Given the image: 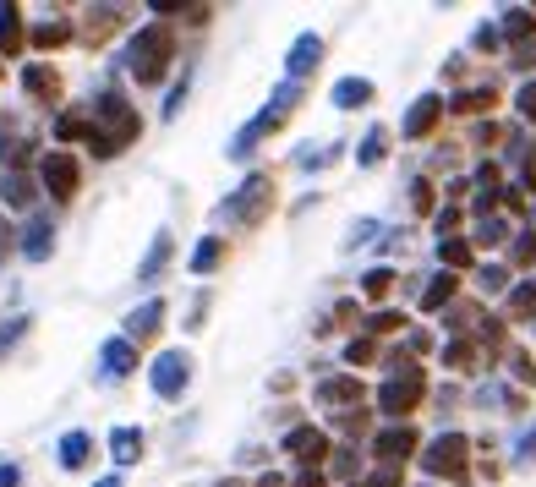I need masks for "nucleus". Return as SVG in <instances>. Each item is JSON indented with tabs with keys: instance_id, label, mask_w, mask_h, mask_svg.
Here are the masks:
<instances>
[{
	"instance_id": "nucleus-33",
	"label": "nucleus",
	"mask_w": 536,
	"mask_h": 487,
	"mask_svg": "<svg viewBox=\"0 0 536 487\" xmlns=\"http://www.w3.org/2000/svg\"><path fill=\"white\" fill-rule=\"evenodd\" d=\"M476 247H504L509 241V219H498V214H487V219H476Z\"/></svg>"
},
{
	"instance_id": "nucleus-46",
	"label": "nucleus",
	"mask_w": 536,
	"mask_h": 487,
	"mask_svg": "<svg viewBox=\"0 0 536 487\" xmlns=\"http://www.w3.org/2000/svg\"><path fill=\"white\" fill-rule=\"evenodd\" d=\"M356 487H400V471H394V466H378V471H367Z\"/></svg>"
},
{
	"instance_id": "nucleus-59",
	"label": "nucleus",
	"mask_w": 536,
	"mask_h": 487,
	"mask_svg": "<svg viewBox=\"0 0 536 487\" xmlns=\"http://www.w3.org/2000/svg\"><path fill=\"white\" fill-rule=\"evenodd\" d=\"M427 345H433V340H427L422 329H411V334H405V351H427Z\"/></svg>"
},
{
	"instance_id": "nucleus-53",
	"label": "nucleus",
	"mask_w": 536,
	"mask_h": 487,
	"mask_svg": "<svg viewBox=\"0 0 536 487\" xmlns=\"http://www.w3.org/2000/svg\"><path fill=\"white\" fill-rule=\"evenodd\" d=\"M411 203H416V214H433V187H427V181H416V187H411Z\"/></svg>"
},
{
	"instance_id": "nucleus-1",
	"label": "nucleus",
	"mask_w": 536,
	"mask_h": 487,
	"mask_svg": "<svg viewBox=\"0 0 536 487\" xmlns=\"http://www.w3.org/2000/svg\"><path fill=\"white\" fill-rule=\"evenodd\" d=\"M143 137V115L126 104V94H99L93 99V121H88V148L93 159H115L126 143H137Z\"/></svg>"
},
{
	"instance_id": "nucleus-13",
	"label": "nucleus",
	"mask_w": 536,
	"mask_h": 487,
	"mask_svg": "<svg viewBox=\"0 0 536 487\" xmlns=\"http://www.w3.org/2000/svg\"><path fill=\"white\" fill-rule=\"evenodd\" d=\"M323 66V39L318 33H301L296 44H290V55H285V72H290V83H301V77H312Z\"/></svg>"
},
{
	"instance_id": "nucleus-52",
	"label": "nucleus",
	"mask_w": 536,
	"mask_h": 487,
	"mask_svg": "<svg viewBox=\"0 0 536 487\" xmlns=\"http://www.w3.org/2000/svg\"><path fill=\"white\" fill-rule=\"evenodd\" d=\"M454 225H460V208H438V214H433V230H438V241H444Z\"/></svg>"
},
{
	"instance_id": "nucleus-58",
	"label": "nucleus",
	"mask_w": 536,
	"mask_h": 487,
	"mask_svg": "<svg viewBox=\"0 0 536 487\" xmlns=\"http://www.w3.org/2000/svg\"><path fill=\"white\" fill-rule=\"evenodd\" d=\"M6 252H11V225H6V214H0V269H6Z\"/></svg>"
},
{
	"instance_id": "nucleus-48",
	"label": "nucleus",
	"mask_w": 536,
	"mask_h": 487,
	"mask_svg": "<svg viewBox=\"0 0 536 487\" xmlns=\"http://www.w3.org/2000/svg\"><path fill=\"white\" fill-rule=\"evenodd\" d=\"M22 334H28V318H6V323H0V351H6V345H17Z\"/></svg>"
},
{
	"instance_id": "nucleus-26",
	"label": "nucleus",
	"mask_w": 536,
	"mask_h": 487,
	"mask_svg": "<svg viewBox=\"0 0 536 487\" xmlns=\"http://www.w3.org/2000/svg\"><path fill=\"white\" fill-rule=\"evenodd\" d=\"M219 263H225V236H203V241H197V252H192V263H186V269H192V274H214Z\"/></svg>"
},
{
	"instance_id": "nucleus-39",
	"label": "nucleus",
	"mask_w": 536,
	"mask_h": 487,
	"mask_svg": "<svg viewBox=\"0 0 536 487\" xmlns=\"http://www.w3.org/2000/svg\"><path fill=\"white\" fill-rule=\"evenodd\" d=\"M372 356H378V345H372V334H356V340H345V362H351V367H367Z\"/></svg>"
},
{
	"instance_id": "nucleus-30",
	"label": "nucleus",
	"mask_w": 536,
	"mask_h": 487,
	"mask_svg": "<svg viewBox=\"0 0 536 487\" xmlns=\"http://www.w3.org/2000/svg\"><path fill=\"white\" fill-rule=\"evenodd\" d=\"M66 39H72V22L66 17H44L39 28H33V44H39V50H61Z\"/></svg>"
},
{
	"instance_id": "nucleus-4",
	"label": "nucleus",
	"mask_w": 536,
	"mask_h": 487,
	"mask_svg": "<svg viewBox=\"0 0 536 487\" xmlns=\"http://www.w3.org/2000/svg\"><path fill=\"white\" fill-rule=\"evenodd\" d=\"M296 104H301V83H290V77H285V83L274 88V99H268V110H258V115H252V121L236 132V137H230L225 154H230V159H247L252 148L263 143V137H274V132H279V121H285V115L296 110Z\"/></svg>"
},
{
	"instance_id": "nucleus-15",
	"label": "nucleus",
	"mask_w": 536,
	"mask_h": 487,
	"mask_svg": "<svg viewBox=\"0 0 536 487\" xmlns=\"http://www.w3.org/2000/svg\"><path fill=\"white\" fill-rule=\"evenodd\" d=\"M159 329H165V301H143V307H132V312H126V340H154V334Z\"/></svg>"
},
{
	"instance_id": "nucleus-17",
	"label": "nucleus",
	"mask_w": 536,
	"mask_h": 487,
	"mask_svg": "<svg viewBox=\"0 0 536 487\" xmlns=\"http://www.w3.org/2000/svg\"><path fill=\"white\" fill-rule=\"evenodd\" d=\"M55 460H61L66 471H83L88 460H93V433H83V427H72V433L55 444Z\"/></svg>"
},
{
	"instance_id": "nucleus-2",
	"label": "nucleus",
	"mask_w": 536,
	"mask_h": 487,
	"mask_svg": "<svg viewBox=\"0 0 536 487\" xmlns=\"http://www.w3.org/2000/svg\"><path fill=\"white\" fill-rule=\"evenodd\" d=\"M427 394V373L411 362V356H389V378L378 384V411L394 416V422H405V416L422 405Z\"/></svg>"
},
{
	"instance_id": "nucleus-57",
	"label": "nucleus",
	"mask_w": 536,
	"mask_h": 487,
	"mask_svg": "<svg viewBox=\"0 0 536 487\" xmlns=\"http://www.w3.org/2000/svg\"><path fill=\"white\" fill-rule=\"evenodd\" d=\"M17 482H22V471L11 460H0V487H17Z\"/></svg>"
},
{
	"instance_id": "nucleus-14",
	"label": "nucleus",
	"mask_w": 536,
	"mask_h": 487,
	"mask_svg": "<svg viewBox=\"0 0 536 487\" xmlns=\"http://www.w3.org/2000/svg\"><path fill=\"white\" fill-rule=\"evenodd\" d=\"M22 88H28L33 104H55V99H61V77H55V66H44V61L22 66Z\"/></svg>"
},
{
	"instance_id": "nucleus-55",
	"label": "nucleus",
	"mask_w": 536,
	"mask_h": 487,
	"mask_svg": "<svg viewBox=\"0 0 536 487\" xmlns=\"http://www.w3.org/2000/svg\"><path fill=\"white\" fill-rule=\"evenodd\" d=\"M181 99H186V77H181L176 88H170V104H165V121H176V115H181Z\"/></svg>"
},
{
	"instance_id": "nucleus-29",
	"label": "nucleus",
	"mask_w": 536,
	"mask_h": 487,
	"mask_svg": "<svg viewBox=\"0 0 536 487\" xmlns=\"http://www.w3.org/2000/svg\"><path fill=\"white\" fill-rule=\"evenodd\" d=\"M22 50V6H0V55Z\"/></svg>"
},
{
	"instance_id": "nucleus-47",
	"label": "nucleus",
	"mask_w": 536,
	"mask_h": 487,
	"mask_svg": "<svg viewBox=\"0 0 536 487\" xmlns=\"http://www.w3.org/2000/svg\"><path fill=\"white\" fill-rule=\"evenodd\" d=\"M340 433L361 438V433H367V411H340Z\"/></svg>"
},
{
	"instance_id": "nucleus-40",
	"label": "nucleus",
	"mask_w": 536,
	"mask_h": 487,
	"mask_svg": "<svg viewBox=\"0 0 536 487\" xmlns=\"http://www.w3.org/2000/svg\"><path fill=\"white\" fill-rule=\"evenodd\" d=\"M509 373H515V384H531V389H536V362H531V351H509Z\"/></svg>"
},
{
	"instance_id": "nucleus-9",
	"label": "nucleus",
	"mask_w": 536,
	"mask_h": 487,
	"mask_svg": "<svg viewBox=\"0 0 536 487\" xmlns=\"http://www.w3.org/2000/svg\"><path fill=\"white\" fill-rule=\"evenodd\" d=\"M422 438H416V427L411 422H394V427H383V433H372V455H378L383 460V466H394V471H400L405 466V460H422Z\"/></svg>"
},
{
	"instance_id": "nucleus-50",
	"label": "nucleus",
	"mask_w": 536,
	"mask_h": 487,
	"mask_svg": "<svg viewBox=\"0 0 536 487\" xmlns=\"http://www.w3.org/2000/svg\"><path fill=\"white\" fill-rule=\"evenodd\" d=\"M471 44H476V50H487V55H493L498 44H504V33H498L493 22H487V28H476V39H471Z\"/></svg>"
},
{
	"instance_id": "nucleus-23",
	"label": "nucleus",
	"mask_w": 536,
	"mask_h": 487,
	"mask_svg": "<svg viewBox=\"0 0 536 487\" xmlns=\"http://www.w3.org/2000/svg\"><path fill=\"white\" fill-rule=\"evenodd\" d=\"M356 400H361L356 378H323L318 384V405H345V411H356Z\"/></svg>"
},
{
	"instance_id": "nucleus-54",
	"label": "nucleus",
	"mask_w": 536,
	"mask_h": 487,
	"mask_svg": "<svg viewBox=\"0 0 536 487\" xmlns=\"http://www.w3.org/2000/svg\"><path fill=\"white\" fill-rule=\"evenodd\" d=\"M509 66H520V72L536 66V44H515V50H509Z\"/></svg>"
},
{
	"instance_id": "nucleus-56",
	"label": "nucleus",
	"mask_w": 536,
	"mask_h": 487,
	"mask_svg": "<svg viewBox=\"0 0 536 487\" xmlns=\"http://www.w3.org/2000/svg\"><path fill=\"white\" fill-rule=\"evenodd\" d=\"M290 487H323V471L301 466V471H296V482H290Z\"/></svg>"
},
{
	"instance_id": "nucleus-21",
	"label": "nucleus",
	"mask_w": 536,
	"mask_h": 487,
	"mask_svg": "<svg viewBox=\"0 0 536 487\" xmlns=\"http://www.w3.org/2000/svg\"><path fill=\"white\" fill-rule=\"evenodd\" d=\"M170 269V230H159L154 247H148V258L137 263V285H159V274Z\"/></svg>"
},
{
	"instance_id": "nucleus-12",
	"label": "nucleus",
	"mask_w": 536,
	"mask_h": 487,
	"mask_svg": "<svg viewBox=\"0 0 536 487\" xmlns=\"http://www.w3.org/2000/svg\"><path fill=\"white\" fill-rule=\"evenodd\" d=\"M99 367H104V378H132L143 362H137V345L126 334H115V340L99 345Z\"/></svg>"
},
{
	"instance_id": "nucleus-35",
	"label": "nucleus",
	"mask_w": 536,
	"mask_h": 487,
	"mask_svg": "<svg viewBox=\"0 0 536 487\" xmlns=\"http://www.w3.org/2000/svg\"><path fill=\"white\" fill-rule=\"evenodd\" d=\"M444 367H454V373H471V367H476V340H449L444 345Z\"/></svg>"
},
{
	"instance_id": "nucleus-41",
	"label": "nucleus",
	"mask_w": 536,
	"mask_h": 487,
	"mask_svg": "<svg viewBox=\"0 0 536 487\" xmlns=\"http://www.w3.org/2000/svg\"><path fill=\"white\" fill-rule=\"evenodd\" d=\"M394 329H405V312L383 307V312H372V318H367V334H394Z\"/></svg>"
},
{
	"instance_id": "nucleus-6",
	"label": "nucleus",
	"mask_w": 536,
	"mask_h": 487,
	"mask_svg": "<svg viewBox=\"0 0 536 487\" xmlns=\"http://www.w3.org/2000/svg\"><path fill=\"white\" fill-rule=\"evenodd\" d=\"M465 466H471V438H465V433H438L433 444L422 449V471H427V477L460 482Z\"/></svg>"
},
{
	"instance_id": "nucleus-27",
	"label": "nucleus",
	"mask_w": 536,
	"mask_h": 487,
	"mask_svg": "<svg viewBox=\"0 0 536 487\" xmlns=\"http://www.w3.org/2000/svg\"><path fill=\"white\" fill-rule=\"evenodd\" d=\"M115 28H121V6H99V11H88L83 39H88V44H99V39H110Z\"/></svg>"
},
{
	"instance_id": "nucleus-49",
	"label": "nucleus",
	"mask_w": 536,
	"mask_h": 487,
	"mask_svg": "<svg viewBox=\"0 0 536 487\" xmlns=\"http://www.w3.org/2000/svg\"><path fill=\"white\" fill-rule=\"evenodd\" d=\"M515 110L526 115V121H536V83H520V94H515Z\"/></svg>"
},
{
	"instance_id": "nucleus-11",
	"label": "nucleus",
	"mask_w": 536,
	"mask_h": 487,
	"mask_svg": "<svg viewBox=\"0 0 536 487\" xmlns=\"http://www.w3.org/2000/svg\"><path fill=\"white\" fill-rule=\"evenodd\" d=\"M285 455H296L301 466H318V460H329V433L323 427H290L285 433Z\"/></svg>"
},
{
	"instance_id": "nucleus-19",
	"label": "nucleus",
	"mask_w": 536,
	"mask_h": 487,
	"mask_svg": "<svg viewBox=\"0 0 536 487\" xmlns=\"http://www.w3.org/2000/svg\"><path fill=\"white\" fill-rule=\"evenodd\" d=\"M372 94H378V88H372L367 77H340L329 104H334V110H361V104H372Z\"/></svg>"
},
{
	"instance_id": "nucleus-51",
	"label": "nucleus",
	"mask_w": 536,
	"mask_h": 487,
	"mask_svg": "<svg viewBox=\"0 0 536 487\" xmlns=\"http://www.w3.org/2000/svg\"><path fill=\"white\" fill-rule=\"evenodd\" d=\"M334 159H340V143H334V148H318V154H301V165H307V170H323V165H334Z\"/></svg>"
},
{
	"instance_id": "nucleus-10",
	"label": "nucleus",
	"mask_w": 536,
	"mask_h": 487,
	"mask_svg": "<svg viewBox=\"0 0 536 487\" xmlns=\"http://www.w3.org/2000/svg\"><path fill=\"white\" fill-rule=\"evenodd\" d=\"M444 110H449V104L438 99V94H422L411 110H405L400 137H405V143H422V137H433V126H438V115H444Z\"/></svg>"
},
{
	"instance_id": "nucleus-60",
	"label": "nucleus",
	"mask_w": 536,
	"mask_h": 487,
	"mask_svg": "<svg viewBox=\"0 0 536 487\" xmlns=\"http://www.w3.org/2000/svg\"><path fill=\"white\" fill-rule=\"evenodd\" d=\"M93 487H121V477H99V482H93Z\"/></svg>"
},
{
	"instance_id": "nucleus-22",
	"label": "nucleus",
	"mask_w": 536,
	"mask_h": 487,
	"mask_svg": "<svg viewBox=\"0 0 536 487\" xmlns=\"http://www.w3.org/2000/svg\"><path fill=\"white\" fill-rule=\"evenodd\" d=\"M498 33H504L509 44H526L531 33H536V11L531 6H509L504 17H498Z\"/></svg>"
},
{
	"instance_id": "nucleus-25",
	"label": "nucleus",
	"mask_w": 536,
	"mask_h": 487,
	"mask_svg": "<svg viewBox=\"0 0 536 487\" xmlns=\"http://www.w3.org/2000/svg\"><path fill=\"white\" fill-rule=\"evenodd\" d=\"M383 154H389V132H383V126H367V137L356 143V165L372 170V165H383Z\"/></svg>"
},
{
	"instance_id": "nucleus-20",
	"label": "nucleus",
	"mask_w": 536,
	"mask_h": 487,
	"mask_svg": "<svg viewBox=\"0 0 536 487\" xmlns=\"http://www.w3.org/2000/svg\"><path fill=\"white\" fill-rule=\"evenodd\" d=\"M454 296H460V274L438 269L433 280H427V291H422V312H444V307H449Z\"/></svg>"
},
{
	"instance_id": "nucleus-32",
	"label": "nucleus",
	"mask_w": 536,
	"mask_h": 487,
	"mask_svg": "<svg viewBox=\"0 0 536 487\" xmlns=\"http://www.w3.org/2000/svg\"><path fill=\"white\" fill-rule=\"evenodd\" d=\"M33 148H39L33 137H0V159L11 165V176H22V165L33 159Z\"/></svg>"
},
{
	"instance_id": "nucleus-34",
	"label": "nucleus",
	"mask_w": 536,
	"mask_h": 487,
	"mask_svg": "<svg viewBox=\"0 0 536 487\" xmlns=\"http://www.w3.org/2000/svg\"><path fill=\"white\" fill-rule=\"evenodd\" d=\"M389 291H394V269H389V263H378V269H367V274H361V296L383 301Z\"/></svg>"
},
{
	"instance_id": "nucleus-36",
	"label": "nucleus",
	"mask_w": 536,
	"mask_h": 487,
	"mask_svg": "<svg viewBox=\"0 0 536 487\" xmlns=\"http://www.w3.org/2000/svg\"><path fill=\"white\" fill-rule=\"evenodd\" d=\"M329 471H334V477H340V482H361V460H356V449H334V460H329Z\"/></svg>"
},
{
	"instance_id": "nucleus-7",
	"label": "nucleus",
	"mask_w": 536,
	"mask_h": 487,
	"mask_svg": "<svg viewBox=\"0 0 536 487\" xmlns=\"http://www.w3.org/2000/svg\"><path fill=\"white\" fill-rule=\"evenodd\" d=\"M39 187L55 192L61 203L83 192V165H77V154H66V148H50V154L39 159Z\"/></svg>"
},
{
	"instance_id": "nucleus-28",
	"label": "nucleus",
	"mask_w": 536,
	"mask_h": 487,
	"mask_svg": "<svg viewBox=\"0 0 536 487\" xmlns=\"http://www.w3.org/2000/svg\"><path fill=\"white\" fill-rule=\"evenodd\" d=\"M493 104H498L493 88H460V94L449 99V110L454 115H482V110H493Z\"/></svg>"
},
{
	"instance_id": "nucleus-43",
	"label": "nucleus",
	"mask_w": 536,
	"mask_h": 487,
	"mask_svg": "<svg viewBox=\"0 0 536 487\" xmlns=\"http://www.w3.org/2000/svg\"><path fill=\"white\" fill-rule=\"evenodd\" d=\"M55 137H61V143H77V137H88V121L83 115H61V121H55Z\"/></svg>"
},
{
	"instance_id": "nucleus-45",
	"label": "nucleus",
	"mask_w": 536,
	"mask_h": 487,
	"mask_svg": "<svg viewBox=\"0 0 536 487\" xmlns=\"http://www.w3.org/2000/svg\"><path fill=\"white\" fill-rule=\"evenodd\" d=\"M515 466H536V427H526L515 444Z\"/></svg>"
},
{
	"instance_id": "nucleus-24",
	"label": "nucleus",
	"mask_w": 536,
	"mask_h": 487,
	"mask_svg": "<svg viewBox=\"0 0 536 487\" xmlns=\"http://www.w3.org/2000/svg\"><path fill=\"white\" fill-rule=\"evenodd\" d=\"M438 263H444L449 274H460V269H471V263H476V247H471V241H460V236H444V241H438Z\"/></svg>"
},
{
	"instance_id": "nucleus-38",
	"label": "nucleus",
	"mask_w": 536,
	"mask_h": 487,
	"mask_svg": "<svg viewBox=\"0 0 536 487\" xmlns=\"http://www.w3.org/2000/svg\"><path fill=\"white\" fill-rule=\"evenodd\" d=\"M509 312H515V318H536V280L509 291Z\"/></svg>"
},
{
	"instance_id": "nucleus-44",
	"label": "nucleus",
	"mask_w": 536,
	"mask_h": 487,
	"mask_svg": "<svg viewBox=\"0 0 536 487\" xmlns=\"http://www.w3.org/2000/svg\"><path fill=\"white\" fill-rule=\"evenodd\" d=\"M378 230H383L378 219H356V225H351V236H345V247H367V241L378 236Z\"/></svg>"
},
{
	"instance_id": "nucleus-42",
	"label": "nucleus",
	"mask_w": 536,
	"mask_h": 487,
	"mask_svg": "<svg viewBox=\"0 0 536 487\" xmlns=\"http://www.w3.org/2000/svg\"><path fill=\"white\" fill-rule=\"evenodd\" d=\"M509 258H515L520 269H526V263H536V230H520L515 247H509Z\"/></svg>"
},
{
	"instance_id": "nucleus-8",
	"label": "nucleus",
	"mask_w": 536,
	"mask_h": 487,
	"mask_svg": "<svg viewBox=\"0 0 536 487\" xmlns=\"http://www.w3.org/2000/svg\"><path fill=\"white\" fill-rule=\"evenodd\" d=\"M148 384H154L159 400H181L192 389V356L186 351H159L154 367H148Z\"/></svg>"
},
{
	"instance_id": "nucleus-31",
	"label": "nucleus",
	"mask_w": 536,
	"mask_h": 487,
	"mask_svg": "<svg viewBox=\"0 0 536 487\" xmlns=\"http://www.w3.org/2000/svg\"><path fill=\"white\" fill-rule=\"evenodd\" d=\"M0 197H6V208H28L33 197H39V187H33V176H11V170H6V181H0Z\"/></svg>"
},
{
	"instance_id": "nucleus-16",
	"label": "nucleus",
	"mask_w": 536,
	"mask_h": 487,
	"mask_svg": "<svg viewBox=\"0 0 536 487\" xmlns=\"http://www.w3.org/2000/svg\"><path fill=\"white\" fill-rule=\"evenodd\" d=\"M50 252H55V225H50L44 214H33L28 230H22V258H28V263H44Z\"/></svg>"
},
{
	"instance_id": "nucleus-37",
	"label": "nucleus",
	"mask_w": 536,
	"mask_h": 487,
	"mask_svg": "<svg viewBox=\"0 0 536 487\" xmlns=\"http://www.w3.org/2000/svg\"><path fill=\"white\" fill-rule=\"evenodd\" d=\"M476 285H482L487 296L509 291V269H504V263H482V269H476Z\"/></svg>"
},
{
	"instance_id": "nucleus-3",
	"label": "nucleus",
	"mask_w": 536,
	"mask_h": 487,
	"mask_svg": "<svg viewBox=\"0 0 536 487\" xmlns=\"http://www.w3.org/2000/svg\"><path fill=\"white\" fill-rule=\"evenodd\" d=\"M170 61H176V33H170L165 22L137 28V39L126 44V66H132L137 83H159V77L170 72Z\"/></svg>"
},
{
	"instance_id": "nucleus-18",
	"label": "nucleus",
	"mask_w": 536,
	"mask_h": 487,
	"mask_svg": "<svg viewBox=\"0 0 536 487\" xmlns=\"http://www.w3.org/2000/svg\"><path fill=\"white\" fill-rule=\"evenodd\" d=\"M143 449H148V438L137 433V427H115V433H110V460H115V466H137Z\"/></svg>"
},
{
	"instance_id": "nucleus-5",
	"label": "nucleus",
	"mask_w": 536,
	"mask_h": 487,
	"mask_svg": "<svg viewBox=\"0 0 536 487\" xmlns=\"http://www.w3.org/2000/svg\"><path fill=\"white\" fill-rule=\"evenodd\" d=\"M268 208H274V176H268V170H252V176L219 203V219L236 225V230H258L268 219Z\"/></svg>"
}]
</instances>
